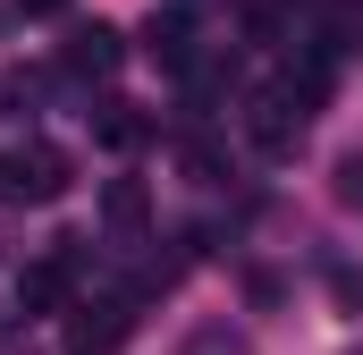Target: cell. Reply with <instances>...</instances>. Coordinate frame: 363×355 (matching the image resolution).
Listing matches in <instances>:
<instances>
[{"label":"cell","instance_id":"obj_8","mask_svg":"<svg viewBox=\"0 0 363 355\" xmlns=\"http://www.w3.org/2000/svg\"><path fill=\"white\" fill-rule=\"evenodd\" d=\"M338 195H347V203H363V161H347V170H338Z\"/></svg>","mask_w":363,"mask_h":355},{"label":"cell","instance_id":"obj_1","mask_svg":"<svg viewBox=\"0 0 363 355\" xmlns=\"http://www.w3.org/2000/svg\"><path fill=\"white\" fill-rule=\"evenodd\" d=\"M68 186H77V170H68L60 144H17V153H0V203H60Z\"/></svg>","mask_w":363,"mask_h":355},{"label":"cell","instance_id":"obj_2","mask_svg":"<svg viewBox=\"0 0 363 355\" xmlns=\"http://www.w3.org/2000/svg\"><path fill=\"white\" fill-rule=\"evenodd\" d=\"M68 288H77V237H60V254H43V263L17 271V313H26V322H43V313H60V305H68Z\"/></svg>","mask_w":363,"mask_h":355},{"label":"cell","instance_id":"obj_7","mask_svg":"<svg viewBox=\"0 0 363 355\" xmlns=\"http://www.w3.org/2000/svg\"><path fill=\"white\" fill-rule=\"evenodd\" d=\"M93 136H101L110 153H135L152 127H144V110H135V102H101V110H93Z\"/></svg>","mask_w":363,"mask_h":355},{"label":"cell","instance_id":"obj_6","mask_svg":"<svg viewBox=\"0 0 363 355\" xmlns=\"http://www.w3.org/2000/svg\"><path fill=\"white\" fill-rule=\"evenodd\" d=\"M101 220H110L118 237H135V229L152 220V195H144L135 178H110V186H101Z\"/></svg>","mask_w":363,"mask_h":355},{"label":"cell","instance_id":"obj_5","mask_svg":"<svg viewBox=\"0 0 363 355\" xmlns=\"http://www.w3.org/2000/svg\"><path fill=\"white\" fill-rule=\"evenodd\" d=\"M135 330V313H127V296H101V305H77V322H68V339L77 355H110L118 339Z\"/></svg>","mask_w":363,"mask_h":355},{"label":"cell","instance_id":"obj_4","mask_svg":"<svg viewBox=\"0 0 363 355\" xmlns=\"http://www.w3.org/2000/svg\"><path fill=\"white\" fill-rule=\"evenodd\" d=\"M245 136H254L262 153H296V136H304V110H296L287 93H254V102H245Z\"/></svg>","mask_w":363,"mask_h":355},{"label":"cell","instance_id":"obj_9","mask_svg":"<svg viewBox=\"0 0 363 355\" xmlns=\"http://www.w3.org/2000/svg\"><path fill=\"white\" fill-rule=\"evenodd\" d=\"M17 9H26V17H51V9H68V0H17Z\"/></svg>","mask_w":363,"mask_h":355},{"label":"cell","instance_id":"obj_3","mask_svg":"<svg viewBox=\"0 0 363 355\" xmlns=\"http://www.w3.org/2000/svg\"><path fill=\"white\" fill-rule=\"evenodd\" d=\"M118 60H127V43H118V26H68V43H60V68L68 77H118Z\"/></svg>","mask_w":363,"mask_h":355}]
</instances>
